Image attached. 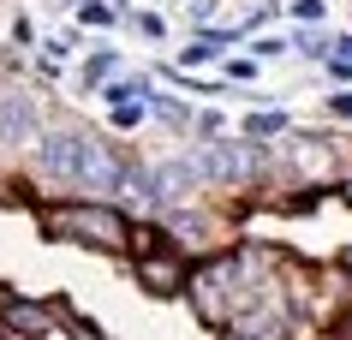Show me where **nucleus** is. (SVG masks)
I'll return each instance as SVG.
<instances>
[{
  "instance_id": "f257e3e1",
  "label": "nucleus",
  "mask_w": 352,
  "mask_h": 340,
  "mask_svg": "<svg viewBox=\"0 0 352 340\" xmlns=\"http://www.w3.org/2000/svg\"><path fill=\"white\" fill-rule=\"evenodd\" d=\"M42 233L48 239H72V245H96V251L131 245L126 215L108 209V203H48L42 209Z\"/></svg>"
},
{
  "instance_id": "f03ea898",
  "label": "nucleus",
  "mask_w": 352,
  "mask_h": 340,
  "mask_svg": "<svg viewBox=\"0 0 352 340\" xmlns=\"http://www.w3.org/2000/svg\"><path fill=\"white\" fill-rule=\"evenodd\" d=\"M233 281H239V257H215L209 269H197L191 275V304H197V317L204 322H227V310H233Z\"/></svg>"
},
{
  "instance_id": "7ed1b4c3",
  "label": "nucleus",
  "mask_w": 352,
  "mask_h": 340,
  "mask_svg": "<svg viewBox=\"0 0 352 340\" xmlns=\"http://www.w3.org/2000/svg\"><path fill=\"white\" fill-rule=\"evenodd\" d=\"M42 144V108L24 90H0V150H30Z\"/></svg>"
},
{
  "instance_id": "20e7f679",
  "label": "nucleus",
  "mask_w": 352,
  "mask_h": 340,
  "mask_svg": "<svg viewBox=\"0 0 352 340\" xmlns=\"http://www.w3.org/2000/svg\"><path fill=\"white\" fill-rule=\"evenodd\" d=\"M0 335L6 340H60L54 335V310L48 304H30V299H12V293H0Z\"/></svg>"
},
{
  "instance_id": "39448f33",
  "label": "nucleus",
  "mask_w": 352,
  "mask_h": 340,
  "mask_svg": "<svg viewBox=\"0 0 352 340\" xmlns=\"http://www.w3.org/2000/svg\"><path fill=\"white\" fill-rule=\"evenodd\" d=\"M197 179H204V168H197V161H186V155H173V161H155V168H149L155 209H186V203H191V191H197Z\"/></svg>"
},
{
  "instance_id": "423d86ee",
  "label": "nucleus",
  "mask_w": 352,
  "mask_h": 340,
  "mask_svg": "<svg viewBox=\"0 0 352 340\" xmlns=\"http://www.w3.org/2000/svg\"><path fill=\"white\" fill-rule=\"evenodd\" d=\"M197 168H204V179H215V185H245V179L257 173V150L221 137V144H209V150L197 155Z\"/></svg>"
},
{
  "instance_id": "0eeeda50",
  "label": "nucleus",
  "mask_w": 352,
  "mask_h": 340,
  "mask_svg": "<svg viewBox=\"0 0 352 340\" xmlns=\"http://www.w3.org/2000/svg\"><path fill=\"white\" fill-rule=\"evenodd\" d=\"M78 137H84V132H72V126L42 132V144H36L42 179H54V185H72V179H78Z\"/></svg>"
},
{
  "instance_id": "6e6552de",
  "label": "nucleus",
  "mask_w": 352,
  "mask_h": 340,
  "mask_svg": "<svg viewBox=\"0 0 352 340\" xmlns=\"http://www.w3.org/2000/svg\"><path fill=\"white\" fill-rule=\"evenodd\" d=\"M138 281L149 286V293H179V286H186V263H179V257H173V251H144V257H138Z\"/></svg>"
},
{
  "instance_id": "1a4fd4ad",
  "label": "nucleus",
  "mask_w": 352,
  "mask_h": 340,
  "mask_svg": "<svg viewBox=\"0 0 352 340\" xmlns=\"http://www.w3.org/2000/svg\"><path fill=\"white\" fill-rule=\"evenodd\" d=\"M108 72H113V54H108V48H102V54H96L90 66H84V84H102V78H108Z\"/></svg>"
},
{
  "instance_id": "9d476101",
  "label": "nucleus",
  "mask_w": 352,
  "mask_h": 340,
  "mask_svg": "<svg viewBox=\"0 0 352 340\" xmlns=\"http://www.w3.org/2000/svg\"><path fill=\"white\" fill-rule=\"evenodd\" d=\"M113 126H120V132H131V126H144V102H138V108H113Z\"/></svg>"
},
{
  "instance_id": "9b49d317",
  "label": "nucleus",
  "mask_w": 352,
  "mask_h": 340,
  "mask_svg": "<svg viewBox=\"0 0 352 340\" xmlns=\"http://www.w3.org/2000/svg\"><path fill=\"white\" fill-rule=\"evenodd\" d=\"M251 132H257V137H269V132H287V120H280V113H257V120H251Z\"/></svg>"
},
{
  "instance_id": "f8f14e48",
  "label": "nucleus",
  "mask_w": 352,
  "mask_h": 340,
  "mask_svg": "<svg viewBox=\"0 0 352 340\" xmlns=\"http://www.w3.org/2000/svg\"><path fill=\"white\" fill-rule=\"evenodd\" d=\"M209 54H215V42H209V36H204V42H191V48H186V54H179V60H186V66H204V60H209Z\"/></svg>"
},
{
  "instance_id": "ddd939ff",
  "label": "nucleus",
  "mask_w": 352,
  "mask_h": 340,
  "mask_svg": "<svg viewBox=\"0 0 352 340\" xmlns=\"http://www.w3.org/2000/svg\"><path fill=\"white\" fill-rule=\"evenodd\" d=\"M293 19H305V24L322 19V0H293Z\"/></svg>"
},
{
  "instance_id": "4468645a",
  "label": "nucleus",
  "mask_w": 352,
  "mask_h": 340,
  "mask_svg": "<svg viewBox=\"0 0 352 340\" xmlns=\"http://www.w3.org/2000/svg\"><path fill=\"white\" fill-rule=\"evenodd\" d=\"M108 19H113V12L102 6V0H84V24H108Z\"/></svg>"
},
{
  "instance_id": "2eb2a0df",
  "label": "nucleus",
  "mask_w": 352,
  "mask_h": 340,
  "mask_svg": "<svg viewBox=\"0 0 352 340\" xmlns=\"http://www.w3.org/2000/svg\"><path fill=\"white\" fill-rule=\"evenodd\" d=\"M340 48H346V54H352V42H340Z\"/></svg>"
}]
</instances>
